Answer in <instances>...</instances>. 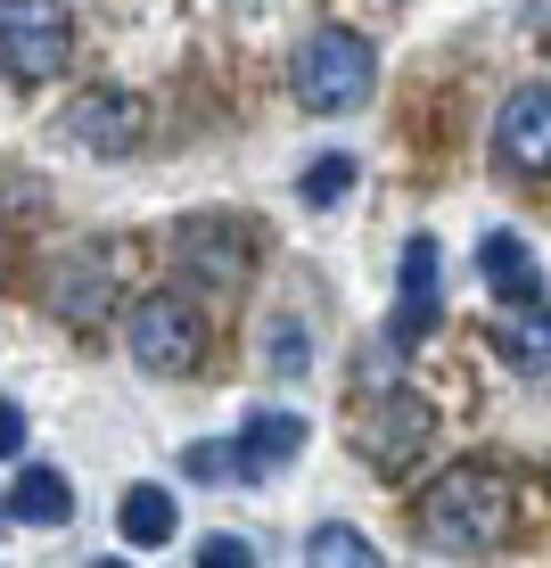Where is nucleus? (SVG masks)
I'll list each match as a JSON object with an SVG mask.
<instances>
[{
	"label": "nucleus",
	"mask_w": 551,
	"mask_h": 568,
	"mask_svg": "<svg viewBox=\"0 0 551 568\" xmlns=\"http://www.w3.org/2000/svg\"><path fill=\"white\" fill-rule=\"evenodd\" d=\"M502 536H510V486L486 462H461V469H445V478L428 486V503H420V544L428 552L486 560Z\"/></svg>",
	"instance_id": "1"
},
{
	"label": "nucleus",
	"mask_w": 551,
	"mask_h": 568,
	"mask_svg": "<svg viewBox=\"0 0 551 568\" xmlns=\"http://www.w3.org/2000/svg\"><path fill=\"white\" fill-rule=\"evenodd\" d=\"M305 454V413H247V428L231 445H190L182 469L206 486H264L272 469H288Z\"/></svg>",
	"instance_id": "2"
},
{
	"label": "nucleus",
	"mask_w": 551,
	"mask_h": 568,
	"mask_svg": "<svg viewBox=\"0 0 551 568\" xmlns=\"http://www.w3.org/2000/svg\"><path fill=\"white\" fill-rule=\"evenodd\" d=\"M428 437H437V413H428V396H411V387H396V379L363 387V413H354V454H363L370 469L404 478V469L428 454Z\"/></svg>",
	"instance_id": "3"
},
{
	"label": "nucleus",
	"mask_w": 551,
	"mask_h": 568,
	"mask_svg": "<svg viewBox=\"0 0 551 568\" xmlns=\"http://www.w3.org/2000/svg\"><path fill=\"white\" fill-rule=\"evenodd\" d=\"M370 83H379V58H370L363 33H346V26L305 33V50H297V100H305L313 115H346V108H363V100H370Z\"/></svg>",
	"instance_id": "4"
},
{
	"label": "nucleus",
	"mask_w": 551,
	"mask_h": 568,
	"mask_svg": "<svg viewBox=\"0 0 551 568\" xmlns=\"http://www.w3.org/2000/svg\"><path fill=\"white\" fill-rule=\"evenodd\" d=\"M67 58H74V17L58 0H9L0 9V67H9L17 91L67 74Z\"/></svg>",
	"instance_id": "5"
},
{
	"label": "nucleus",
	"mask_w": 551,
	"mask_h": 568,
	"mask_svg": "<svg viewBox=\"0 0 551 568\" xmlns=\"http://www.w3.org/2000/svg\"><path fill=\"white\" fill-rule=\"evenodd\" d=\"M124 346H132V363L156 371V379H182V371H198L206 355V322H198V305L190 297H141L132 305V322H124Z\"/></svg>",
	"instance_id": "6"
},
{
	"label": "nucleus",
	"mask_w": 551,
	"mask_h": 568,
	"mask_svg": "<svg viewBox=\"0 0 551 568\" xmlns=\"http://www.w3.org/2000/svg\"><path fill=\"white\" fill-rule=\"evenodd\" d=\"M173 256H182L190 281H206V288H239V281H247V256H255V231H247V223H231V214H190L182 240H173Z\"/></svg>",
	"instance_id": "7"
},
{
	"label": "nucleus",
	"mask_w": 551,
	"mask_h": 568,
	"mask_svg": "<svg viewBox=\"0 0 551 568\" xmlns=\"http://www.w3.org/2000/svg\"><path fill=\"white\" fill-rule=\"evenodd\" d=\"M437 240H428V231H420V240H404V272H396V313H387V346H404V355H411V346H420L428 338V329H437L445 322V288H437Z\"/></svg>",
	"instance_id": "8"
},
{
	"label": "nucleus",
	"mask_w": 551,
	"mask_h": 568,
	"mask_svg": "<svg viewBox=\"0 0 551 568\" xmlns=\"http://www.w3.org/2000/svg\"><path fill=\"white\" fill-rule=\"evenodd\" d=\"M494 149L510 173H527V182H543L551 173V83H519L494 115Z\"/></svg>",
	"instance_id": "9"
},
{
	"label": "nucleus",
	"mask_w": 551,
	"mask_h": 568,
	"mask_svg": "<svg viewBox=\"0 0 551 568\" xmlns=\"http://www.w3.org/2000/svg\"><path fill=\"white\" fill-rule=\"evenodd\" d=\"M115 305V256L108 247H74V256H58L50 272V313L67 329H100Z\"/></svg>",
	"instance_id": "10"
},
{
	"label": "nucleus",
	"mask_w": 551,
	"mask_h": 568,
	"mask_svg": "<svg viewBox=\"0 0 551 568\" xmlns=\"http://www.w3.org/2000/svg\"><path fill=\"white\" fill-rule=\"evenodd\" d=\"M149 132V108L132 100V91H83V100L67 108V141L91 149V156H132Z\"/></svg>",
	"instance_id": "11"
},
{
	"label": "nucleus",
	"mask_w": 551,
	"mask_h": 568,
	"mask_svg": "<svg viewBox=\"0 0 551 568\" xmlns=\"http://www.w3.org/2000/svg\"><path fill=\"white\" fill-rule=\"evenodd\" d=\"M494 346H502V363L519 371V379H551V288L527 297V305H502Z\"/></svg>",
	"instance_id": "12"
},
{
	"label": "nucleus",
	"mask_w": 551,
	"mask_h": 568,
	"mask_svg": "<svg viewBox=\"0 0 551 568\" xmlns=\"http://www.w3.org/2000/svg\"><path fill=\"white\" fill-rule=\"evenodd\" d=\"M478 272H486V297H502V305L543 297V264H535V247H527L519 231H486L478 240Z\"/></svg>",
	"instance_id": "13"
},
{
	"label": "nucleus",
	"mask_w": 551,
	"mask_h": 568,
	"mask_svg": "<svg viewBox=\"0 0 551 568\" xmlns=\"http://www.w3.org/2000/svg\"><path fill=\"white\" fill-rule=\"evenodd\" d=\"M9 519H17V527H67V519H74L67 478L42 469V462H17V478H9Z\"/></svg>",
	"instance_id": "14"
},
{
	"label": "nucleus",
	"mask_w": 551,
	"mask_h": 568,
	"mask_svg": "<svg viewBox=\"0 0 551 568\" xmlns=\"http://www.w3.org/2000/svg\"><path fill=\"white\" fill-rule=\"evenodd\" d=\"M115 527H124L132 552H165V544H173V495H165V486H132L124 511H115Z\"/></svg>",
	"instance_id": "15"
},
{
	"label": "nucleus",
	"mask_w": 551,
	"mask_h": 568,
	"mask_svg": "<svg viewBox=\"0 0 551 568\" xmlns=\"http://www.w3.org/2000/svg\"><path fill=\"white\" fill-rule=\"evenodd\" d=\"M305 560H322V568H370V560H379V544H370L363 527L329 519V527H313V536H305Z\"/></svg>",
	"instance_id": "16"
},
{
	"label": "nucleus",
	"mask_w": 551,
	"mask_h": 568,
	"mask_svg": "<svg viewBox=\"0 0 551 568\" xmlns=\"http://www.w3.org/2000/svg\"><path fill=\"white\" fill-rule=\"evenodd\" d=\"M354 173H363L354 156H322V165L305 173V206H338L346 190H354Z\"/></svg>",
	"instance_id": "17"
},
{
	"label": "nucleus",
	"mask_w": 551,
	"mask_h": 568,
	"mask_svg": "<svg viewBox=\"0 0 551 568\" xmlns=\"http://www.w3.org/2000/svg\"><path fill=\"white\" fill-rule=\"evenodd\" d=\"M272 371H305L313 363V346H305V322H272Z\"/></svg>",
	"instance_id": "18"
},
{
	"label": "nucleus",
	"mask_w": 551,
	"mask_h": 568,
	"mask_svg": "<svg viewBox=\"0 0 551 568\" xmlns=\"http://www.w3.org/2000/svg\"><path fill=\"white\" fill-rule=\"evenodd\" d=\"M198 560H206V568H247V560H255V544H239V536H206V544H198Z\"/></svg>",
	"instance_id": "19"
},
{
	"label": "nucleus",
	"mask_w": 551,
	"mask_h": 568,
	"mask_svg": "<svg viewBox=\"0 0 551 568\" xmlns=\"http://www.w3.org/2000/svg\"><path fill=\"white\" fill-rule=\"evenodd\" d=\"M0 445H9V462H25V413L17 404H0Z\"/></svg>",
	"instance_id": "20"
}]
</instances>
